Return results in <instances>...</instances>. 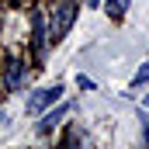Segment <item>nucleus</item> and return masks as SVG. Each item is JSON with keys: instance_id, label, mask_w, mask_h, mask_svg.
<instances>
[{"instance_id": "6e6552de", "label": "nucleus", "mask_w": 149, "mask_h": 149, "mask_svg": "<svg viewBox=\"0 0 149 149\" xmlns=\"http://www.w3.org/2000/svg\"><path fill=\"white\" fill-rule=\"evenodd\" d=\"M3 121H7V114H3V111H0V125H3Z\"/></svg>"}, {"instance_id": "0eeeda50", "label": "nucleus", "mask_w": 149, "mask_h": 149, "mask_svg": "<svg viewBox=\"0 0 149 149\" xmlns=\"http://www.w3.org/2000/svg\"><path fill=\"white\" fill-rule=\"evenodd\" d=\"M146 80H149V63L142 66V70H139V73H135V80H132V87H139V83H146Z\"/></svg>"}, {"instance_id": "f257e3e1", "label": "nucleus", "mask_w": 149, "mask_h": 149, "mask_svg": "<svg viewBox=\"0 0 149 149\" xmlns=\"http://www.w3.org/2000/svg\"><path fill=\"white\" fill-rule=\"evenodd\" d=\"M73 21H76V3L73 0H59L56 14H52V21H49V42H63L66 31L73 28Z\"/></svg>"}, {"instance_id": "39448f33", "label": "nucleus", "mask_w": 149, "mask_h": 149, "mask_svg": "<svg viewBox=\"0 0 149 149\" xmlns=\"http://www.w3.org/2000/svg\"><path fill=\"white\" fill-rule=\"evenodd\" d=\"M66 114H70V104H63V108H56V111H49L45 118H42V125H38V132H42V135H49V132H52V128H56V125H59V121H63Z\"/></svg>"}, {"instance_id": "f03ea898", "label": "nucleus", "mask_w": 149, "mask_h": 149, "mask_svg": "<svg viewBox=\"0 0 149 149\" xmlns=\"http://www.w3.org/2000/svg\"><path fill=\"white\" fill-rule=\"evenodd\" d=\"M24 83H28V66L21 59H10L7 70H3V87L10 94H17V90H24Z\"/></svg>"}, {"instance_id": "20e7f679", "label": "nucleus", "mask_w": 149, "mask_h": 149, "mask_svg": "<svg viewBox=\"0 0 149 149\" xmlns=\"http://www.w3.org/2000/svg\"><path fill=\"white\" fill-rule=\"evenodd\" d=\"M31 24H35V38H31V45H35V56L42 59L45 56V42H49V28H45V14L35 7V14H31Z\"/></svg>"}, {"instance_id": "7ed1b4c3", "label": "nucleus", "mask_w": 149, "mask_h": 149, "mask_svg": "<svg viewBox=\"0 0 149 149\" xmlns=\"http://www.w3.org/2000/svg\"><path fill=\"white\" fill-rule=\"evenodd\" d=\"M63 97V87L56 83V87H42V90H35L31 97H28V114H38V111H45L49 104H56Z\"/></svg>"}, {"instance_id": "423d86ee", "label": "nucleus", "mask_w": 149, "mask_h": 149, "mask_svg": "<svg viewBox=\"0 0 149 149\" xmlns=\"http://www.w3.org/2000/svg\"><path fill=\"white\" fill-rule=\"evenodd\" d=\"M128 3L132 0H104V10H108V17H121L128 10Z\"/></svg>"}]
</instances>
